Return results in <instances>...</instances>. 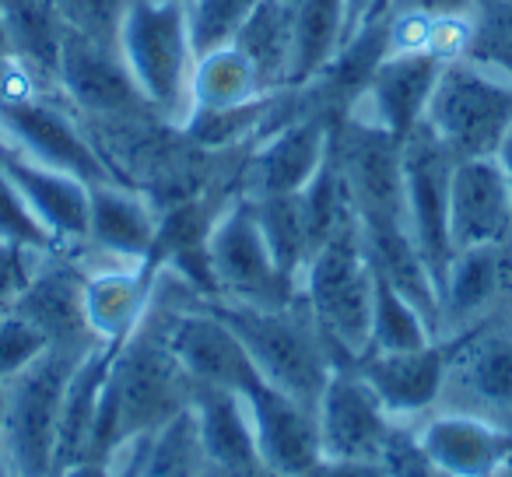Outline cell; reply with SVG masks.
<instances>
[{"mask_svg": "<svg viewBox=\"0 0 512 477\" xmlns=\"http://www.w3.org/2000/svg\"><path fill=\"white\" fill-rule=\"evenodd\" d=\"M376 271L365 257L358 221H348L313 250L299 274V302L313 316L337 365H351L372 344Z\"/></svg>", "mask_w": 512, "mask_h": 477, "instance_id": "cell-1", "label": "cell"}, {"mask_svg": "<svg viewBox=\"0 0 512 477\" xmlns=\"http://www.w3.org/2000/svg\"><path fill=\"white\" fill-rule=\"evenodd\" d=\"M207 306L232 327L264 383L316 411L337 362L299 299L288 306H239L211 299Z\"/></svg>", "mask_w": 512, "mask_h": 477, "instance_id": "cell-2", "label": "cell"}, {"mask_svg": "<svg viewBox=\"0 0 512 477\" xmlns=\"http://www.w3.org/2000/svg\"><path fill=\"white\" fill-rule=\"evenodd\" d=\"M116 50L151 109L179 127L190 113L197 64L186 0H130L116 29Z\"/></svg>", "mask_w": 512, "mask_h": 477, "instance_id": "cell-3", "label": "cell"}, {"mask_svg": "<svg viewBox=\"0 0 512 477\" xmlns=\"http://www.w3.org/2000/svg\"><path fill=\"white\" fill-rule=\"evenodd\" d=\"M92 348H46L18 376L0 383V453L15 477H53L57 428L71 372Z\"/></svg>", "mask_w": 512, "mask_h": 477, "instance_id": "cell-4", "label": "cell"}, {"mask_svg": "<svg viewBox=\"0 0 512 477\" xmlns=\"http://www.w3.org/2000/svg\"><path fill=\"white\" fill-rule=\"evenodd\" d=\"M425 123L456 162L495 158L505 130L512 127V81L470 57L449 60L435 81Z\"/></svg>", "mask_w": 512, "mask_h": 477, "instance_id": "cell-5", "label": "cell"}, {"mask_svg": "<svg viewBox=\"0 0 512 477\" xmlns=\"http://www.w3.org/2000/svg\"><path fill=\"white\" fill-rule=\"evenodd\" d=\"M207 267H211L214 299L239 306H288L299 288L278 271L264 232L256 225L253 200L235 193L207 232Z\"/></svg>", "mask_w": 512, "mask_h": 477, "instance_id": "cell-6", "label": "cell"}, {"mask_svg": "<svg viewBox=\"0 0 512 477\" xmlns=\"http://www.w3.org/2000/svg\"><path fill=\"white\" fill-rule=\"evenodd\" d=\"M334 162L348 186L358 225L404 218V141L358 113L334 123Z\"/></svg>", "mask_w": 512, "mask_h": 477, "instance_id": "cell-7", "label": "cell"}, {"mask_svg": "<svg viewBox=\"0 0 512 477\" xmlns=\"http://www.w3.org/2000/svg\"><path fill=\"white\" fill-rule=\"evenodd\" d=\"M0 130H4L8 151H18V155L50 165V169L71 172V176L85 179L88 186L120 179L99 151V144L88 137V127H81L67 109L36 99L32 88L0 95Z\"/></svg>", "mask_w": 512, "mask_h": 477, "instance_id": "cell-8", "label": "cell"}, {"mask_svg": "<svg viewBox=\"0 0 512 477\" xmlns=\"http://www.w3.org/2000/svg\"><path fill=\"white\" fill-rule=\"evenodd\" d=\"M456 158L432 134L428 123L414 127L404 137V218L411 239L425 257L435 285L442 288L446 267L453 260L449 243V183H453Z\"/></svg>", "mask_w": 512, "mask_h": 477, "instance_id": "cell-9", "label": "cell"}, {"mask_svg": "<svg viewBox=\"0 0 512 477\" xmlns=\"http://www.w3.org/2000/svg\"><path fill=\"white\" fill-rule=\"evenodd\" d=\"M334 123L337 116L330 113H299L267 130L242 162V197H288V193L306 190L330 158Z\"/></svg>", "mask_w": 512, "mask_h": 477, "instance_id": "cell-10", "label": "cell"}, {"mask_svg": "<svg viewBox=\"0 0 512 477\" xmlns=\"http://www.w3.org/2000/svg\"><path fill=\"white\" fill-rule=\"evenodd\" d=\"M57 81L67 102L88 120H123V116H151V102L130 78L116 43L95 39L88 32L67 29L57 43Z\"/></svg>", "mask_w": 512, "mask_h": 477, "instance_id": "cell-11", "label": "cell"}, {"mask_svg": "<svg viewBox=\"0 0 512 477\" xmlns=\"http://www.w3.org/2000/svg\"><path fill=\"white\" fill-rule=\"evenodd\" d=\"M404 425L383 407L358 365H334L320 400H316V428H320L323 456L344 460H383L393 432Z\"/></svg>", "mask_w": 512, "mask_h": 477, "instance_id": "cell-12", "label": "cell"}, {"mask_svg": "<svg viewBox=\"0 0 512 477\" xmlns=\"http://www.w3.org/2000/svg\"><path fill=\"white\" fill-rule=\"evenodd\" d=\"M155 316L172 355L193 383L242 393L260 379L242 341L207 302H200L197 309H165Z\"/></svg>", "mask_w": 512, "mask_h": 477, "instance_id": "cell-13", "label": "cell"}, {"mask_svg": "<svg viewBox=\"0 0 512 477\" xmlns=\"http://www.w3.org/2000/svg\"><path fill=\"white\" fill-rule=\"evenodd\" d=\"M512 299V239L456 250L439 288V337L488 323Z\"/></svg>", "mask_w": 512, "mask_h": 477, "instance_id": "cell-14", "label": "cell"}, {"mask_svg": "<svg viewBox=\"0 0 512 477\" xmlns=\"http://www.w3.org/2000/svg\"><path fill=\"white\" fill-rule=\"evenodd\" d=\"M421 453L449 477H498L512 456V428L474 411H432L414 428Z\"/></svg>", "mask_w": 512, "mask_h": 477, "instance_id": "cell-15", "label": "cell"}, {"mask_svg": "<svg viewBox=\"0 0 512 477\" xmlns=\"http://www.w3.org/2000/svg\"><path fill=\"white\" fill-rule=\"evenodd\" d=\"M253 428L256 456L267 470L278 477H295L320 460V428H316V411L299 404L288 393L274 390L271 383L256 379L249 390L239 393Z\"/></svg>", "mask_w": 512, "mask_h": 477, "instance_id": "cell-16", "label": "cell"}, {"mask_svg": "<svg viewBox=\"0 0 512 477\" xmlns=\"http://www.w3.org/2000/svg\"><path fill=\"white\" fill-rule=\"evenodd\" d=\"M358 372L376 390L383 407L397 421H414L435 411L446 393L449 376V341H428L407 351H365Z\"/></svg>", "mask_w": 512, "mask_h": 477, "instance_id": "cell-17", "label": "cell"}, {"mask_svg": "<svg viewBox=\"0 0 512 477\" xmlns=\"http://www.w3.org/2000/svg\"><path fill=\"white\" fill-rule=\"evenodd\" d=\"M512 239V186L495 158H463L449 183V243L456 250Z\"/></svg>", "mask_w": 512, "mask_h": 477, "instance_id": "cell-18", "label": "cell"}, {"mask_svg": "<svg viewBox=\"0 0 512 477\" xmlns=\"http://www.w3.org/2000/svg\"><path fill=\"white\" fill-rule=\"evenodd\" d=\"M442 64H446V60L432 57V53H418V50L386 53L376 71H372L362 99H358L348 113L365 116V120L379 123V127H386L390 134H397L400 141H404L414 127L425 123L428 102H432Z\"/></svg>", "mask_w": 512, "mask_h": 477, "instance_id": "cell-19", "label": "cell"}, {"mask_svg": "<svg viewBox=\"0 0 512 477\" xmlns=\"http://www.w3.org/2000/svg\"><path fill=\"white\" fill-rule=\"evenodd\" d=\"M158 207L130 183L88 186V239L85 246L109 264H151L158 235Z\"/></svg>", "mask_w": 512, "mask_h": 477, "instance_id": "cell-20", "label": "cell"}, {"mask_svg": "<svg viewBox=\"0 0 512 477\" xmlns=\"http://www.w3.org/2000/svg\"><path fill=\"white\" fill-rule=\"evenodd\" d=\"M488 323L453 337L446 376V393L456 390L470 404L463 411L484 418H491L488 411H512V334Z\"/></svg>", "mask_w": 512, "mask_h": 477, "instance_id": "cell-21", "label": "cell"}, {"mask_svg": "<svg viewBox=\"0 0 512 477\" xmlns=\"http://www.w3.org/2000/svg\"><path fill=\"white\" fill-rule=\"evenodd\" d=\"M0 165L25 197L29 211L46 228L53 246H85L88 239V183L71 172L50 169L18 151H4Z\"/></svg>", "mask_w": 512, "mask_h": 477, "instance_id": "cell-22", "label": "cell"}, {"mask_svg": "<svg viewBox=\"0 0 512 477\" xmlns=\"http://www.w3.org/2000/svg\"><path fill=\"white\" fill-rule=\"evenodd\" d=\"M50 341V348H95L85 320V271L50 257L39 264L32 285L15 306Z\"/></svg>", "mask_w": 512, "mask_h": 477, "instance_id": "cell-23", "label": "cell"}, {"mask_svg": "<svg viewBox=\"0 0 512 477\" xmlns=\"http://www.w3.org/2000/svg\"><path fill=\"white\" fill-rule=\"evenodd\" d=\"M151 264H109L85 271V320L99 344H123L151 309Z\"/></svg>", "mask_w": 512, "mask_h": 477, "instance_id": "cell-24", "label": "cell"}, {"mask_svg": "<svg viewBox=\"0 0 512 477\" xmlns=\"http://www.w3.org/2000/svg\"><path fill=\"white\" fill-rule=\"evenodd\" d=\"M249 57L267 92L292 88L295 71V4L288 0H256L246 22L228 39Z\"/></svg>", "mask_w": 512, "mask_h": 477, "instance_id": "cell-25", "label": "cell"}, {"mask_svg": "<svg viewBox=\"0 0 512 477\" xmlns=\"http://www.w3.org/2000/svg\"><path fill=\"white\" fill-rule=\"evenodd\" d=\"M190 411L193 421H197L200 449H204L207 463H218V467H249V463H260L253 428H249V414L239 393L193 383Z\"/></svg>", "mask_w": 512, "mask_h": 477, "instance_id": "cell-26", "label": "cell"}, {"mask_svg": "<svg viewBox=\"0 0 512 477\" xmlns=\"http://www.w3.org/2000/svg\"><path fill=\"white\" fill-rule=\"evenodd\" d=\"M260 95H267L264 81L235 43H221L214 50L197 53L190 78V109L242 106V102H253Z\"/></svg>", "mask_w": 512, "mask_h": 477, "instance_id": "cell-27", "label": "cell"}, {"mask_svg": "<svg viewBox=\"0 0 512 477\" xmlns=\"http://www.w3.org/2000/svg\"><path fill=\"white\" fill-rule=\"evenodd\" d=\"M256 225L264 232V243L271 250L278 271L299 288V274L306 260L316 250L313 221H309L306 200L302 193H288V197H260L253 200Z\"/></svg>", "mask_w": 512, "mask_h": 477, "instance_id": "cell-28", "label": "cell"}, {"mask_svg": "<svg viewBox=\"0 0 512 477\" xmlns=\"http://www.w3.org/2000/svg\"><path fill=\"white\" fill-rule=\"evenodd\" d=\"M348 39V0H295L292 88L306 85Z\"/></svg>", "mask_w": 512, "mask_h": 477, "instance_id": "cell-29", "label": "cell"}, {"mask_svg": "<svg viewBox=\"0 0 512 477\" xmlns=\"http://www.w3.org/2000/svg\"><path fill=\"white\" fill-rule=\"evenodd\" d=\"M200 470H204V449L193 411L186 407L158 432L144 435L130 477H200Z\"/></svg>", "mask_w": 512, "mask_h": 477, "instance_id": "cell-30", "label": "cell"}, {"mask_svg": "<svg viewBox=\"0 0 512 477\" xmlns=\"http://www.w3.org/2000/svg\"><path fill=\"white\" fill-rule=\"evenodd\" d=\"M439 341L432 320L397 292L390 281L376 274V299H372V344L369 351H407Z\"/></svg>", "mask_w": 512, "mask_h": 477, "instance_id": "cell-31", "label": "cell"}, {"mask_svg": "<svg viewBox=\"0 0 512 477\" xmlns=\"http://www.w3.org/2000/svg\"><path fill=\"white\" fill-rule=\"evenodd\" d=\"M463 57L512 81V0H481L477 4Z\"/></svg>", "mask_w": 512, "mask_h": 477, "instance_id": "cell-32", "label": "cell"}, {"mask_svg": "<svg viewBox=\"0 0 512 477\" xmlns=\"http://www.w3.org/2000/svg\"><path fill=\"white\" fill-rule=\"evenodd\" d=\"M253 8H256V0H186L197 53L228 43Z\"/></svg>", "mask_w": 512, "mask_h": 477, "instance_id": "cell-33", "label": "cell"}, {"mask_svg": "<svg viewBox=\"0 0 512 477\" xmlns=\"http://www.w3.org/2000/svg\"><path fill=\"white\" fill-rule=\"evenodd\" d=\"M0 239H11V243H22V246H36V250H57L53 239L46 235V228L36 221V214L29 211L25 197L18 193V186L11 183L4 165H0Z\"/></svg>", "mask_w": 512, "mask_h": 477, "instance_id": "cell-34", "label": "cell"}, {"mask_svg": "<svg viewBox=\"0 0 512 477\" xmlns=\"http://www.w3.org/2000/svg\"><path fill=\"white\" fill-rule=\"evenodd\" d=\"M46 348H50V341L25 316H18L15 309L0 313V383H8L11 376H18Z\"/></svg>", "mask_w": 512, "mask_h": 477, "instance_id": "cell-35", "label": "cell"}, {"mask_svg": "<svg viewBox=\"0 0 512 477\" xmlns=\"http://www.w3.org/2000/svg\"><path fill=\"white\" fill-rule=\"evenodd\" d=\"M50 253L53 250H36V246L0 239V313H11V309L18 306L25 288L36 278L39 264H43Z\"/></svg>", "mask_w": 512, "mask_h": 477, "instance_id": "cell-36", "label": "cell"}, {"mask_svg": "<svg viewBox=\"0 0 512 477\" xmlns=\"http://www.w3.org/2000/svg\"><path fill=\"white\" fill-rule=\"evenodd\" d=\"M130 0H74L78 8V22L71 29L88 32L95 39H106V43H116V29H120V18L127 11Z\"/></svg>", "mask_w": 512, "mask_h": 477, "instance_id": "cell-37", "label": "cell"}, {"mask_svg": "<svg viewBox=\"0 0 512 477\" xmlns=\"http://www.w3.org/2000/svg\"><path fill=\"white\" fill-rule=\"evenodd\" d=\"M295 477H390L383 460H344V456H320Z\"/></svg>", "mask_w": 512, "mask_h": 477, "instance_id": "cell-38", "label": "cell"}, {"mask_svg": "<svg viewBox=\"0 0 512 477\" xmlns=\"http://www.w3.org/2000/svg\"><path fill=\"white\" fill-rule=\"evenodd\" d=\"M481 0H390V11H411L428 18H470Z\"/></svg>", "mask_w": 512, "mask_h": 477, "instance_id": "cell-39", "label": "cell"}, {"mask_svg": "<svg viewBox=\"0 0 512 477\" xmlns=\"http://www.w3.org/2000/svg\"><path fill=\"white\" fill-rule=\"evenodd\" d=\"M200 477H278L274 470H267L264 463H249V467H218V463H207Z\"/></svg>", "mask_w": 512, "mask_h": 477, "instance_id": "cell-40", "label": "cell"}, {"mask_svg": "<svg viewBox=\"0 0 512 477\" xmlns=\"http://www.w3.org/2000/svg\"><path fill=\"white\" fill-rule=\"evenodd\" d=\"M383 8H390V0H348V36L365 22V18L376 15V11H383Z\"/></svg>", "mask_w": 512, "mask_h": 477, "instance_id": "cell-41", "label": "cell"}, {"mask_svg": "<svg viewBox=\"0 0 512 477\" xmlns=\"http://www.w3.org/2000/svg\"><path fill=\"white\" fill-rule=\"evenodd\" d=\"M495 162H498V165H502L505 179H509V186H512V127H509V130H505L502 144H498V151H495Z\"/></svg>", "mask_w": 512, "mask_h": 477, "instance_id": "cell-42", "label": "cell"}, {"mask_svg": "<svg viewBox=\"0 0 512 477\" xmlns=\"http://www.w3.org/2000/svg\"><path fill=\"white\" fill-rule=\"evenodd\" d=\"M0 57H11V32H8L4 15H0Z\"/></svg>", "mask_w": 512, "mask_h": 477, "instance_id": "cell-43", "label": "cell"}, {"mask_svg": "<svg viewBox=\"0 0 512 477\" xmlns=\"http://www.w3.org/2000/svg\"><path fill=\"white\" fill-rule=\"evenodd\" d=\"M0 477H15V470H11V463L4 453H0Z\"/></svg>", "mask_w": 512, "mask_h": 477, "instance_id": "cell-44", "label": "cell"}, {"mask_svg": "<svg viewBox=\"0 0 512 477\" xmlns=\"http://www.w3.org/2000/svg\"><path fill=\"white\" fill-rule=\"evenodd\" d=\"M4 151H8V141H4V130H0V155H4Z\"/></svg>", "mask_w": 512, "mask_h": 477, "instance_id": "cell-45", "label": "cell"}, {"mask_svg": "<svg viewBox=\"0 0 512 477\" xmlns=\"http://www.w3.org/2000/svg\"><path fill=\"white\" fill-rule=\"evenodd\" d=\"M498 477H509V474H498Z\"/></svg>", "mask_w": 512, "mask_h": 477, "instance_id": "cell-46", "label": "cell"}, {"mask_svg": "<svg viewBox=\"0 0 512 477\" xmlns=\"http://www.w3.org/2000/svg\"><path fill=\"white\" fill-rule=\"evenodd\" d=\"M288 4H295V0H288Z\"/></svg>", "mask_w": 512, "mask_h": 477, "instance_id": "cell-47", "label": "cell"}]
</instances>
